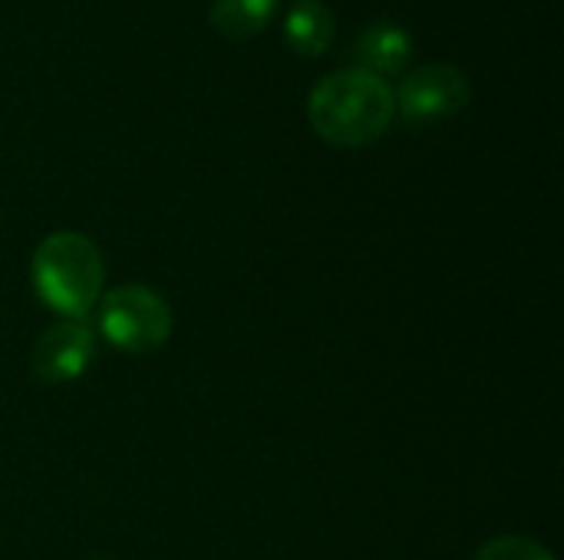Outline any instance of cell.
Returning a JSON list of instances; mask_svg holds the SVG:
<instances>
[{"instance_id": "obj_3", "label": "cell", "mask_w": 564, "mask_h": 560, "mask_svg": "<svg viewBox=\"0 0 564 560\" xmlns=\"http://www.w3.org/2000/svg\"><path fill=\"white\" fill-rule=\"evenodd\" d=\"M99 330L122 353H152L172 333V307L152 287L122 284L102 297Z\"/></svg>"}, {"instance_id": "obj_1", "label": "cell", "mask_w": 564, "mask_h": 560, "mask_svg": "<svg viewBox=\"0 0 564 560\" xmlns=\"http://www.w3.org/2000/svg\"><path fill=\"white\" fill-rule=\"evenodd\" d=\"M397 116L393 89L383 76L367 69H337L324 76L307 99V119L314 132L340 149H360L377 142Z\"/></svg>"}, {"instance_id": "obj_9", "label": "cell", "mask_w": 564, "mask_h": 560, "mask_svg": "<svg viewBox=\"0 0 564 560\" xmlns=\"http://www.w3.org/2000/svg\"><path fill=\"white\" fill-rule=\"evenodd\" d=\"M473 560H555L549 548H542L539 541L532 538H519V535H506V538H496L489 545L479 548V554Z\"/></svg>"}, {"instance_id": "obj_5", "label": "cell", "mask_w": 564, "mask_h": 560, "mask_svg": "<svg viewBox=\"0 0 564 560\" xmlns=\"http://www.w3.org/2000/svg\"><path fill=\"white\" fill-rule=\"evenodd\" d=\"M96 356V333L86 320H56L33 343V376L43 383H69L86 373Z\"/></svg>"}, {"instance_id": "obj_4", "label": "cell", "mask_w": 564, "mask_h": 560, "mask_svg": "<svg viewBox=\"0 0 564 560\" xmlns=\"http://www.w3.org/2000/svg\"><path fill=\"white\" fill-rule=\"evenodd\" d=\"M469 96L473 86L459 66L430 63L403 76V83L393 89V106L410 125H430L463 112L469 106Z\"/></svg>"}, {"instance_id": "obj_8", "label": "cell", "mask_w": 564, "mask_h": 560, "mask_svg": "<svg viewBox=\"0 0 564 560\" xmlns=\"http://www.w3.org/2000/svg\"><path fill=\"white\" fill-rule=\"evenodd\" d=\"M278 10V0H212L208 20L225 40H248L261 33Z\"/></svg>"}, {"instance_id": "obj_6", "label": "cell", "mask_w": 564, "mask_h": 560, "mask_svg": "<svg viewBox=\"0 0 564 560\" xmlns=\"http://www.w3.org/2000/svg\"><path fill=\"white\" fill-rule=\"evenodd\" d=\"M357 63L367 73H400L413 59V36L393 20L370 23L357 40Z\"/></svg>"}, {"instance_id": "obj_7", "label": "cell", "mask_w": 564, "mask_h": 560, "mask_svg": "<svg viewBox=\"0 0 564 560\" xmlns=\"http://www.w3.org/2000/svg\"><path fill=\"white\" fill-rule=\"evenodd\" d=\"M334 13L321 0H297L284 20V40L301 56H321L334 43Z\"/></svg>"}, {"instance_id": "obj_2", "label": "cell", "mask_w": 564, "mask_h": 560, "mask_svg": "<svg viewBox=\"0 0 564 560\" xmlns=\"http://www.w3.org/2000/svg\"><path fill=\"white\" fill-rule=\"evenodd\" d=\"M102 254L79 231H53L33 251V290L69 320H86L102 294Z\"/></svg>"}]
</instances>
